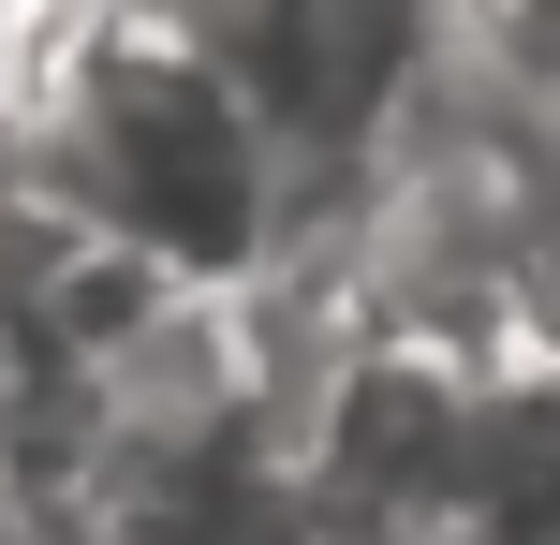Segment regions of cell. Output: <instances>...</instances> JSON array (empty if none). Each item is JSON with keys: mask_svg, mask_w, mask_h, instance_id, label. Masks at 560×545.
I'll list each match as a JSON object with an SVG mask.
<instances>
[{"mask_svg": "<svg viewBox=\"0 0 560 545\" xmlns=\"http://www.w3.org/2000/svg\"><path fill=\"white\" fill-rule=\"evenodd\" d=\"M30 399V340H15V310H0V413Z\"/></svg>", "mask_w": 560, "mask_h": 545, "instance_id": "3", "label": "cell"}, {"mask_svg": "<svg viewBox=\"0 0 560 545\" xmlns=\"http://www.w3.org/2000/svg\"><path fill=\"white\" fill-rule=\"evenodd\" d=\"M0 192L177 265V281H266L310 251V177L266 88L118 0H30L0 74Z\"/></svg>", "mask_w": 560, "mask_h": 545, "instance_id": "1", "label": "cell"}, {"mask_svg": "<svg viewBox=\"0 0 560 545\" xmlns=\"http://www.w3.org/2000/svg\"><path fill=\"white\" fill-rule=\"evenodd\" d=\"M15 29H30V0H0V74H15Z\"/></svg>", "mask_w": 560, "mask_h": 545, "instance_id": "4", "label": "cell"}, {"mask_svg": "<svg viewBox=\"0 0 560 545\" xmlns=\"http://www.w3.org/2000/svg\"><path fill=\"white\" fill-rule=\"evenodd\" d=\"M0 545H74V517L45 501V472H30V458H0Z\"/></svg>", "mask_w": 560, "mask_h": 545, "instance_id": "2", "label": "cell"}]
</instances>
